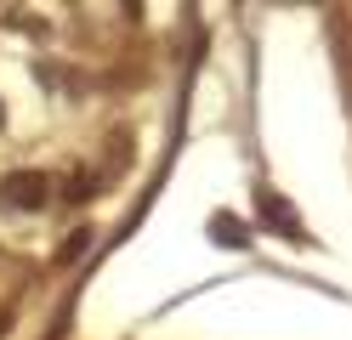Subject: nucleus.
Returning a JSON list of instances; mask_svg holds the SVG:
<instances>
[{
    "label": "nucleus",
    "instance_id": "nucleus-1",
    "mask_svg": "<svg viewBox=\"0 0 352 340\" xmlns=\"http://www.w3.org/2000/svg\"><path fill=\"white\" fill-rule=\"evenodd\" d=\"M256 210H261V227H273L278 238H290V244L307 238V227H301V216L290 210V199H278V193H256Z\"/></svg>",
    "mask_w": 352,
    "mask_h": 340
},
{
    "label": "nucleus",
    "instance_id": "nucleus-3",
    "mask_svg": "<svg viewBox=\"0 0 352 340\" xmlns=\"http://www.w3.org/2000/svg\"><path fill=\"white\" fill-rule=\"evenodd\" d=\"M210 233H216V238H222L228 249H239V244H245V227H239V216H228V210H222V216H216V221H210Z\"/></svg>",
    "mask_w": 352,
    "mask_h": 340
},
{
    "label": "nucleus",
    "instance_id": "nucleus-2",
    "mask_svg": "<svg viewBox=\"0 0 352 340\" xmlns=\"http://www.w3.org/2000/svg\"><path fill=\"white\" fill-rule=\"evenodd\" d=\"M46 193H52V181L40 176V170H17V176H6V199L17 204V210H40V204H46Z\"/></svg>",
    "mask_w": 352,
    "mask_h": 340
}]
</instances>
